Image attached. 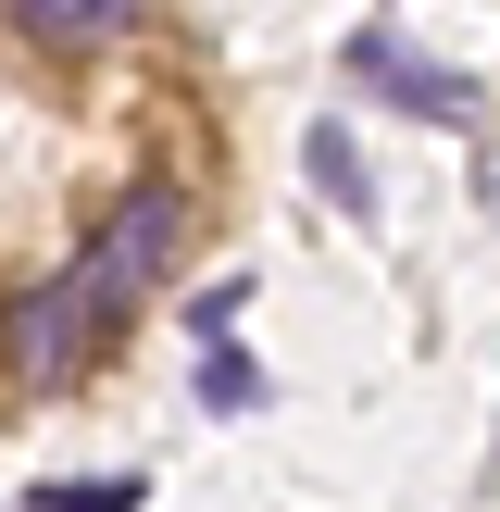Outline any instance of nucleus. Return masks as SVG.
<instances>
[{
  "instance_id": "obj_1",
  "label": "nucleus",
  "mask_w": 500,
  "mask_h": 512,
  "mask_svg": "<svg viewBox=\"0 0 500 512\" xmlns=\"http://www.w3.org/2000/svg\"><path fill=\"white\" fill-rule=\"evenodd\" d=\"M113 300L88 288V263H63V275H38V288L0 313V363H13V388H88V363L113 350Z\"/></svg>"
},
{
  "instance_id": "obj_2",
  "label": "nucleus",
  "mask_w": 500,
  "mask_h": 512,
  "mask_svg": "<svg viewBox=\"0 0 500 512\" xmlns=\"http://www.w3.org/2000/svg\"><path fill=\"white\" fill-rule=\"evenodd\" d=\"M75 263H88V288L113 300V313H138V300L163 288L175 263H188V200H175L163 175H150V188H125L113 213H100V238L75 250Z\"/></svg>"
},
{
  "instance_id": "obj_3",
  "label": "nucleus",
  "mask_w": 500,
  "mask_h": 512,
  "mask_svg": "<svg viewBox=\"0 0 500 512\" xmlns=\"http://www.w3.org/2000/svg\"><path fill=\"white\" fill-rule=\"evenodd\" d=\"M350 75H363V88H388L400 113H425V125H450V113H475V88L450 63H425V50H400L388 25H363V38H350Z\"/></svg>"
},
{
  "instance_id": "obj_4",
  "label": "nucleus",
  "mask_w": 500,
  "mask_h": 512,
  "mask_svg": "<svg viewBox=\"0 0 500 512\" xmlns=\"http://www.w3.org/2000/svg\"><path fill=\"white\" fill-rule=\"evenodd\" d=\"M0 13H13L38 50H113L125 25L150 13V0H0Z\"/></svg>"
},
{
  "instance_id": "obj_5",
  "label": "nucleus",
  "mask_w": 500,
  "mask_h": 512,
  "mask_svg": "<svg viewBox=\"0 0 500 512\" xmlns=\"http://www.w3.org/2000/svg\"><path fill=\"white\" fill-rule=\"evenodd\" d=\"M300 175H313L338 213H363V200H375V175H363V150H350V125H313V138H300Z\"/></svg>"
},
{
  "instance_id": "obj_6",
  "label": "nucleus",
  "mask_w": 500,
  "mask_h": 512,
  "mask_svg": "<svg viewBox=\"0 0 500 512\" xmlns=\"http://www.w3.org/2000/svg\"><path fill=\"white\" fill-rule=\"evenodd\" d=\"M150 500V475H63V488H38L25 512H138Z\"/></svg>"
},
{
  "instance_id": "obj_7",
  "label": "nucleus",
  "mask_w": 500,
  "mask_h": 512,
  "mask_svg": "<svg viewBox=\"0 0 500 512\" xmlns=\"http://www.w3.org/2000/svg\"><path fill=\"white\" fill-rule=\"evenodd\" d=\"M200 400H213V413H263V363H238L225 338H200Z\"/></svg>"
},
{
  "instance_id": "obj_8",
  "label": "nucleus",
  "mask_w": 500,
  "mask_h": 512,
  "mask_svg": "<svg viewBox=\"0 0 500 512\" xmlns=\"http://www.w3.org/2000/svg\"><path fill=\"white\" fill-rule=\"evenodd\" d=\"M238 313H250V275H225V288H200L188 325H200V338H238Z\"/></svg>"
}]
</instances>
